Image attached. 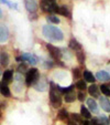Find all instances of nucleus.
Masks as SVG:
<instances>
[{
  "label": "nucleus",
  "instance_id": "obj_35",
  "mask_svg": "<svg viewBox=\"0 0 110 125\" xmlns=\"http://www.w3.org/2000/svg\"><path fill=\"white\" fill-rule=\"evenodd\" d=\"M80 125H91V123L89 122L88 120H85V121H83V122L80 123Z\"/></svg>",
  "mask_w": 110,
  "mask_h": 125
},
{
  "label": "nucleus",
  "instance_id": "obj_6",
  "mask_svg": "<svg viewBox=\"0 0 110 125\" xmlns=\"http://www.w3.org/2000/svg\"><path fill=\"white\" fill-rule=\"evenodd\" d=\"M46 49L49 50L50 54L52 55V58H54V59H56V60H59L62 58V52L57 47H54V45L51 44V43H47Z\"/></svg>",
  "mask_w": 110,
  "mask_h": 125
},
{
  "label": "nucleus",
  "instance_id": "obj_10",
  "mask_svg": "<svg viewBox=\"0 0 110 125\" xmlns=\"http://www.w3.org/2000/svg\"><path fill=\"white\" fill-rule=\"evenodd\" d=\"M99 104L101 109L107 113H110V101L106 96H99Z\"/></svg>",
  "mask_w": 110,
  "mask_h": 125
},
{
  "label": "nucleus",
  "instance_id": "obj_37",
  "mask_svg": "<svg viewBox=\"0 0 110 125\" xmlns=\"http://www.w3.org/2000/svg\"><path fill=\"white\" fill-rule=\"evenodd\" d=\"M2 16V12H1V9H0V17Z\"/></svg>",
  "mask_w": 110,
  "mask_h": 125
},
{
  "label": "nucleus",
  "instance_id": "obj_3",
  "mask_svg": "<svg viewBox=\"0 0 110 125\" xmlns=\"http://www.w3.org/2000/svg\"><path fill=\"white\" fill-rule=\"evenodd\" d=\"M40 6H41V9H42L43 11L49 12V13H51V12L57 13V12H59V7L56 3V0H41Z\"/></svg>",
  "mask_w": 110,
  "mask_h": 125
},
{
  "label": "nucleus",
  "instance_id": "obj_12",
  "mask_svg": "<svg viewBox=\"0 0 110 125\" xmlns=\"http://www.w3.org/2000/svg\"><path fill=\"white\" fill-rule=\"evenodd\" d=\"M88 93L90 94V96L93 97V99H96V97H99L100 89H99L96 84H93L88 87Z\"/></svg>",
  "mask_w": 110,
  "mask_h": 125
},
{
  "label": "nucleus",
  "instance_id": "obj_28",
  "mask_svg": "<svg viewBox=\"0 0 110 125\" xmlns=\"http://www.w3.org/2000/svg\"><path fill=\"white\" fill-rule=\"evenodd\" d=\"M100 91H101V93H103V94L106 95V96H110V87L108 86V85H106V84H102L100 87Z\"/></svg>",
  "mask_w": 110,
  "mask_h": 125
},
{
  "label": "nucleus",
  "instance_id": "obj_24",
  "mask_svg": "<svg viewBox=\"0 0 110 125\" xmlns=\"http://www.w3.org/2000/svg\"><path fill=\"white\" fill-rule=\"evenodd\" d=\"M76 58H77V61L79 62L80 64H84L85 62V54L84 52L80 50V51H76Z\"/></svg>",
  "mask_w": 110,
  "mask_h": 125
},
{
  "label": "nucleus",
  "instance_id": "obj_31",
  "mask_svg": "<svg viewBox=\"0 0 110 125\" xmlns=\"http://www.w3.org/2000/svg\"><path fill=\"white\" fill-rule=\"evenodd\" d=\"M73 76H74V79H76V80H77V79L80 76V72H79V69H78V68H74V69H73Z\"/></svg>",
  "mask_w": 110,
  "mask_h": 125
},
{
  "label": "nucleus",
  "instance_id": "obj_36",
  "mask_svg": "<svg viewBox=\"0 0 110 125\" xmlns=\"http://www.w3.org/2000/svg\"><path fill=\"white\" fill-rule=\"evenodd\" d=\"M67 125H78V124H77V123H75L74 121H68Z\"/></svg>",
  "mask_w": 110,
  "mask_h": 125
},
{
  "label": "nucleus",
  "instance_id": "obj_26",
  "mask_svg": "<svg viewBox=\"0 0 110 125\" xmlns=\"http://www.w3.org/2000/svg\"><path fill=\"white\" fill-rule=\"evenodd\" d=\"M57 89L59 90V92H61L62 94H66V93L73 91V89H74V85H69L68 87H61L59 85H57Z\"/></svg>",
  "mask_w": 110,
  "mask_h": 125
},
{
  "label": "nucleus",
  "instance_id": "obj_33",
  "mask_svg": "<svg viewBox=\"0 0 110 125\" xmlns=\"http://www.w3.org/2000/svg\"><path fill=\"white\" fill-rule=\"evenodd\" d=\"M0 2L1 3H5V5H7V6H9V7H16V5H12L11 2H10L9 0H0Z\"/></svg>",
  "mask_w": 110,
  "mask_h": 125
},
{
  "label": "nucleus",
  "instance_id": "obj_21",
  "mask_svg": "<svg viewBox=\"0 0 110 125\" xmlns=\"http://www.w3.org/2000/svg\"><path fill=\"white\" fill-rule=\"evenodd\" d=\"M0 93H1L3 96H6V97H9L10 95H11V92H10L9 87L7 86V84L0 85Z\"/></svg>",
  "mask_w": 110,
  "mask_h": 125
},
{
  "label": "nucleus",
  "instance_id": "obj_1",
  "mask_svg": "<svg viewBox=\"0 0 110 125\" xmlns=\"http://www.w3.org/2000/svg\"><path fill=\"white\" fill-rule=\"evenodd\" d=\"M42 33L45 39L53 41V42H62L64 40L63 31L59 28H56L54 26H50V24L44 26L42 29Z\"/></svg>",
  "mask_w": 110,
  "mask_h": 125
},
{
  "label": "nucleus",
  "instance_id": "obj_9",
  "mask_svg": "<svg viewBox=\"0 0 110 125\" xmlns=\"http://www.w3.org/2000/svg\"><path fill=\"white\" fill-rule=\"evenodd\" d=\"M87 107H88V110L90 111V113H94V114L99 113L98 104H97V102L95 101L93 97H90V99L87 100Z\"/></svg>",
  "mask_w": 110,
  "mask_h": 125
},
{
  "label": "nucleus",
  "instance_id": "obj_16",
  "mask_svg": "<svg viewBox=\"0 0 110 125\" xmlns=\"http://www.w3.org/2000/svg\"><path fill=\"white\" fill-rule=\"evenodd\" d=\"M0 63L3 66H7L9 64V54H8L7 52H5V51L0 52Z\"/></svg>",
  "mask_w": 110,
  "mask_h": 125
},
{
  "label": "nucleus",
  "instance_id": "obj_17",
  "mask_svg": "<svg viewBox=\"0 0 110 125\" xmlns=\"http://www.w3.org/2000/svg\"><path fill=\"white\" fill-rule=\"evenodd\" d=\"M76 97H77V95L75 94V92H74V91H70V92L64 94V101H65L66 103H72V102L75 101Z\"/></svg>",
  "mask_w": 110,
  "mask_h": 125
},
{
  "label": "nucleus",
  "instance_id": "obj_5",
  "mask_svg": "<svg viewBox=\"0 0 110 125\" xmlns=\"http://www.w3.org/2000/svg\"><path fill=\"white\" fill-rule=\"evenodd\" d=\"M18 61H25L31 64H36L39 62V58L32 53H22L20 58H17Z\"/></svg>",
  "mask_w": 110,
  "mask_h": 125
},
{
  "label": "nucleus",
  "instance_id": "obj_22",
  "mask_svg": "<svg viewBox=\"0 0 110 125\" xmlns=\"http://www.w3.org/2000/svg\"><path fill=\"white\" fill-rule=\"evenodd\" d=\"M67 117H68V112L66 111L65 109L59 110V114H57V118H59V120H61V121H64V120H66Z\"/></svg>",
  "mask_w": 110,
  "mask_h": 125
},
{
  "label": "nucleus",
  "instance_id": "obj_38",
  "mask_svg": "<svg viewBox=\"0 0 110 125\" xmlns=\"http://www.w3.org/2000/svg\"><path fill=\"white\" fill-rule=\"evenodd\" d=\"M0 75H1V70H0Z\"/></svg>",
  "mask_w": 110,
  "mask_h": 125
},
{
  "label": "nucleus",
  "instance_id": "obj_8",
  "mask_svg": "<svg viewBox=\"0 0 110 125\" xmlns=\"http://www.w3.org/2000/svg\"><path fill=\"white\" fill-rule=\"evenodd\" d=\"M9 39V29L7 26L0 22V43H6Z\"/></svg>",
  "mask_w": 110,
  "mask_h": 125
},
{
  "label": "nucleus",
  "instance_id": "obj_7",
  "mask_svg": "<svg viewBox=\"0 0 110 125\" xmlns=\"http://www.w3.org/2000/svg\"><path fill=\"white\" fill-rule=\"evenodd\" d=\"M24 7L31 13H34L39 8L38 0H24Z\"/></svg>",
  "mask_w": 110,
  "mask_h": 125
},
{
  "label": "nucleus",
  "instance_id": "obj_11",
  "mask_svg": "<svg viewBox=\"0 0 110 125\" xmlns=\"http://www.w3.org/2000/svg\"><path fill=\"white\" fill-rule=\"evenodd\" d=\"M96 79L101 82H108V81H110V74L105 70L98 71L96 74Z\"/></svg>",
  "mask_w": 110,
  "mask_h": 125
},
{
  "label": "nucleus",
  "instance_id": "obj_2",
  "mask_svg": "<svg viewBox=\"0 0 110 125\" xmlns=\"http://www.w3.org/2000/svg\"><path fill=\"white\" fill-rule=\"evenodd\" d=\"M50 100L55 109L62 105V93L57 89V84L54 82H50Z\"/></svg>",
  "mask_w": 110,
  "mask_h": 125
},
{
  "label": "nucleus",
  "instance_id": "obj_27",
  "mask_svg": "<svg viewBox=\"0 0 110 125\" xmlns=\"http://www.w3.org/2000/svg\"><path fill=\"white\" fill-rule=\"evenodd\" d=\"M46 20H47V22H51V23H59L61 22V20L56 16H52V14L46 17Z\"/></svg>",
  "mask_w": 110,
  "mask_h": 125
},
{
  "label": "nucleus",
  "instance_id": "obj_19",
  "mask_svg": "<svg viewBox=\"0 0 110 125\" xmlns=\"http://www.w3.org/2000/svg\"><path fill=\"white\" fill-rule=\"evenodd\" d=\"M80 115H82L84 118H86V120H89V118H91L90 111H89L88 107H86L85 105L80 106Z\"/></svg>",
  "mask_w": 110,
  "mask_h": 125
},
{
  "label": "nucleus",
  "instance_id": "obj_23",
  "mask_svg": "<svg viewBox=\"0 0 110 125\" xmlns=\"http://www.w3.org/2000/svg\"><path fill=\"white\" fill-rule=\"evenodd\" d=\"M76 87H77L79 91H83L84 92L85 90L87 89V85H86V82L84 80H78L77 83H76Z\"/></svg>",
  "mask_w": 110,
  "mask_h": 125
},
{
  "label": "nucleus",
  "instance_id": "obj_29",
  "mask_svg": "<svg viewBox=\"0 0 110 125\" xmlns=\"http://www.w3.org/2000/svg\"><path fill=\"white\" fill-rule=\"evenodd\" d=\"M17 71H18V73H24V72H28V68H26V65L24 63H21L19 66H18V69H17Z\"/></svg>",
  "mask_w": 110,
  "mask_h": 125
},
{
  "label": "nucleus",
  "instance_id": "obj_34",
  "mask_svg": "<svg viewBox=\"0 0 110 125\" xmlns=\"http://www.w3.org/2000/svg\"><path fill=\"white\" fill-rule=\"evenodd\" d=\"M90 123H91V125H101V123L99 122V121L97 120V118H93Z\"/></svg>",
  "mask_w": 110,
  "mask_h": 125
},
{
  "label": "nucleus",
  "instance_id": "obj_15",
  "mask_svg": "<svg viewBox=\"0 0 110 125\" xmlns=\"http://www.w3.org/2000/svg\"><path fill=\"white\" fill-rule=\"evenodd\" d=\"M83 75H84V80H85V82L94 83L95 81H96V78L94 76V74L91 73L90 71H88V70H85V71H84V73H83Z\"/></svg>",
  "mask_w": 110,
  "mask_h": 125
},
{
  "label": "nucleus",
  "instance_id": "obj_30",
  "mask_svg": "<svg viewBox=\"0 0 110 125\" xmlns=\"http://www.w3.org/2000/svg\"><path fill=\"white\" fill-rule=\"evenodd\" d=\"M70 116H72V120L74 121L75 123H79V124H80V123L83 122L82 115H78V114H75V113H74V114H72Z\"/></svg>",
  "mask_w": 110,
  "mask_h": 125
},
{
  "label": "nucleus",
  "instance_id": "obj_25",
  "mask_svg": "<svg viewBox=\"0 0 110 125\" xmlns=\"http://www.w3.org/2000/svg\"><path fill=\"white\" fill-rule=\"evenodd\" d=\"M97 120H98L99 122L101 123V125H110L109 118H108L107 116H105V115H99Z\"/></svg>",
  "mask_w": 110,
  "mask_h": 125
},
{
  "label": "nucleus",
  "instance_id": "obj_20",
  "mask_svg": "<svg viewBox=\"0 0 110 125\" xmlns=\"http://www.w3.org/2000/svg\"><path fill=\"white\" fill-rule=\"evenodd\" d=\"M57 13H59V14H62L63 17H67V18H70V11L68 10V8L66 7V6H62V7H59V12Z\"/></svg>",
  "mask_w": 110,
  "mask_h": 125
},
{
  "label": "nucleus",
  "instance_id": "obj_32",
  "mask_svg": "<svg viewBox=\"0 0 110 125\" xmlns=\"http://www.w3.org/2000/svg\"><path fill=\"white\" fill-rule=\"evenodd\" d=\"M77 99L79 100V101H84L85 100V92H83V91H79L78 92V94H77Z\"/></svg>",
  "mask_w": 110,
  "mask_h": 125
},
{
  "label": "nucleus",
  "instance_id": "obj_39",
  "mask_svg": "<svg viewBox=\"0 0 110 125\" xmlns=\"http://www.w3.org/2000/svg\"><path fill=\"white\" fill-rule=\"evenodd\" d=\"M109 121H110V116H109Z\"/></svg>",
  "mask_w": 110,
  "mask_h": 125
},
{
  "label": "nucleus",
  "instance_id": "obj_4",
  "mask_svg": "<svg viewBox=\"0 0 110 125\" xmlns=\"http://www.w3.org/2000/svg\"><path fill=\"white\" fill-rule=\"evenodd\" d=\"M39 78H40V73H39V70L35 68H32L30 70H28L25 75V84L28 86L30 85H34L35 83L38 82Z\"/></svg>",
  "mask_w": 110,
  "mask_h": 125
},
{
  "label": "nucleus",
  "instance_id": "obj_14",
  "mask_svg": "<svg viewBox=\"0 0 110 125\" xmlns=\"http://www.w3.org/2000/svg\"><path fill=\"white\" fill-rule=\"evenodd\" d=\"M13 78V73H12L11 70H6L2 74V81L3 84H7V83H10Z\"/></svg>",
  "mask_w": 110,
  "mask_h": 125
},
{
  "label": "nucleus",
  "instance_id": "obj_13",
  "mask_svg": "<svg viewBox=\"0 0 110 125\" xmlns=\"http://www.w3.org/2000/svg\"><path fill=\"white\" fill-rule=\"evenodd\" d=\"M47 86V82L45 81V78H42L41 80H38V82L34 84V87L38 91H45Z\"/></svg>",
  "mask_w": 110,
  "mask_h": 125
},
{
  "label": "nucleus",
  "instance_id": "obj_18",
  "mask_svg": "<svg viewBox=\"0 0 110 125\" xmlns=\"http://www.w3.org/2000/svg\"><path fill=\"white\" fill-rule=\"evenodd\" d=\"M69 48L72 50H75V51H80L82 50V44H80L79 42H78L76 39H70L69 41Z\"/></svg>",
  "mask_w": 110,
  "mask_h": 125
}]
</instances>
